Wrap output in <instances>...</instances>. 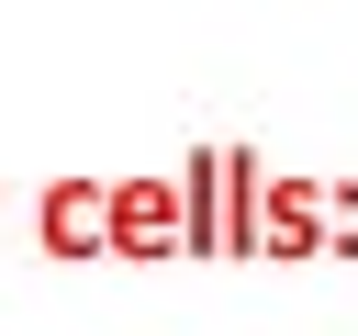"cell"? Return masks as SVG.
<instances>
[{"instance_id":"1","label":"cell","mask_w":358,"mask_h":336,"mask_svg":"<svg viewBox=\"0 0 358 336\" xmlns=\"http://www.w3.org/2000/svg\"><path fill=\"white\" fill-rule=\"evenodd\" d=\"M45 235H56V246H90V235H112L101 190H56V202H45Z\"/></svg>"}]
</instances>
